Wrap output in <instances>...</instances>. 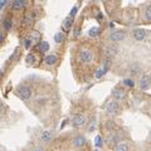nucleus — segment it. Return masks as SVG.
<instances>
[{
	"instance_id": "obj_1",
	"label": "nucleus",
	"mask_w": 151,
	"mask_h": 151,
	"mask_svg": "<svg viewBox=\"0 0 151 151\" xmlns=\"http://www.w3.org/2000/svg\"><path fill=\"white\" fill-rule=\"evenodd\" d=\"M17 94L21 100H29L31 96V90L28 86H20L17 91Z\"/></svg>"
},
{
	"instance_id": "obj_2",
	"label": "nucleus",
	"mask_w": 151,
	"mask_h": 151,
	"mask_svg": "<svg viewBox=\"0 0 151 151\" xmlns=\"http://www.w3.org/2000/svg\"><path fill=\"white\" fill-rule=\"evenodd\" d=\"M73 126L74 127H82L84 124H86V116L82 115V113H80V115H76L73 117Z\"/></svg>"
},
{
	"instance_id": "obj_3",
	"label": "nucleus",
	"mask_w": 151,
	"mask_h": 151,
	"mask_svg": "<svg viewBox=\"0 0 151 151\" xmlns=\"http://www.w3.org/2000/svg\"><path fill=\"white\" fill-rule=\"evenodd\" d=\"M117 110H118V103L116 102V101H110V102L107 103L106 112L108 113V115H115V113L117 112Z\"/></svg>"
},
{
	"instance_id": "obj_4",
	"label": "nucleus",
	"mask_w": 151,
	"mask_h": 151,
	"mask_svg": "<svg viewBox=\"0 0 151 151\" xmlns=\"http://www.w3.org/2000/svg\"><path fill=\"white\" fill-rule=\"evenodd\" d=\"M118 53V45L117 43H113V44H110L108 47L106 48V54L110 55V57H113Z\"/></svg>"
},
{
	"instance_id": "obj_5",
	"label": "nucleus",
	"mask_w": 151,
	"mask_h": 151,
	"mask_svg": "<svg viewBox=\"0 0 151 151\" xmlns=\"http://www.w3.org/2000/svg\"><path fill=\"white\" fill-rule=\"evenodd\" d=\"M150 83H151V78H150V76H147V74H145L141 77V80H140V87H141V90H147L150 86Z\"/></svg>"
},
{
	"instance_id": "obj_6",
	"label": "nucleus",
	"mask_w": 151,
	"mask_h": 151,
	"mask_svg": "<svg viewBox=\"0 0 151 151\" xmlns=\"http://www.w3.org/2000/svg\"><path fill=\"white\" fill-rule=\"evenodd\" d=\"M80 58H81L82 62L90 63L91 61H92V53L88 52V50H82V52L80 53Z\"/></svg>"
},
{
	"instance_id": "obj_7",
	"label": "nucleus",
	"mask_w": 151,
	"mask_h": 151,
	"mask_svg": "<svg viewBox=\"0 0 151 151\" xmlns=\"http://www.w3.org/2000/svg\"><path fill=\"white\" fill-rule=\"evenodd\" d=\"M126 38V34L124 33V31H113V33L111 34V39L113 40V42H120V40H124Z\"/></svg>"
},
{
	"instance_id": "obj_8",
	"label": "nucleus",
	"mask_w": 151,
	"mask_h": 151,
	"mask_svg": "<svg viewBox=\"0 0 151 151\" xmlns=\"http://www.w3.org/2000/svg\"><path fill=\"white\" fill-rule=\"evenodd\" d=\"M86 138H84L83 136H77L73 140V146H76V147H82V146H84L86 145Z\"/></svg>"
},
{
	"instance_id": "obj_9",
	"label": "nucleus",
	"mask_w": 151,
	"mask_h": 151,
	"mask_svg": "<svg viewBox=\"0 0 151 151\" xmlns=\"http://www.w3.org/2000/svg\"><path fill=\"white\" fill-rule=\"evenodd\" d=\"M145 37H146V31L144 29H136L134 31V38L136 40H142L145 39Z\"/></svg>"
},
{
	"instance_id": "obj_10",
	"label": "nucleus",
	"mask_w": 151,
	"mask_h": 151,
	"mask_svg": "<svg viewBox=\"0 0 151 151\" xmlns=\"http://www.w3.org/2000/svg\"><path fill=\"white\" fill-rule=\"evenodd\" d=\"M73 25V19H72L71 17H68V18H65L64 20H63V24H62V28H63V30H69L71 29V27Z\"/></svg>"
},
{
	"instance_id": "obj_11",
	"label": "nucleus",
	"mask_w": 151,
	"mask_h": 151,
	"mask_svg": "<svg viewBox=\"0 0 151 151\" xmlns=\"http://www.w3.org/2000/svg\"><path fill=\"white\" fill-rule=\"evenodd\" d=\"M57 59H58L57 54H49V55H47V57H45L44 62H45V64H48V65H53V64H55Z\"/></svg>"
},
{
	"instance_id": "obj_12",
	"label": "nucleus",
	"mask_w": 151,
	"mask_h": 151,
	"mask_svg": "<svg viewBox=\"0 0 151 151\" xmlns=\"http://www.w3.org/2000/svg\"><path fill=\"white\" fill-rule=\"evenodd\" d=\"M40 140L43 141V142L48 144L50 140H52V132L50 131H43L42 135H40Z\"/></svg>"
},
{
	"instance_id": "obj_13",
	"label": "nucleus",
	"mask_w": 151,
	"mask_h": 151,
	"mask_svg": "<svg viewBox=\"0 0 151 151\" xmlns=\"http://www.w3.org/2000/svg\"><path fill=\"white\" fill-rule=\"evenodd\" d=\"M25 5H27V3L23 1V0H15V1L11 3V8L15 9V10H19V9L24 8Z\"/></svg>"
},
{
	"instance_id": "obj_14",
	"label": "nucleus",
	"mask_w": 151,
	"mask_h": 151,
	"mask_svg": "<svg viewBox=\"0 0 151 151\" xmlns=\"http://www.w3.org/2000/svg\"><path fill=\"white\" fill-rule=\"evenodd\" d=\"M34 20H35V17H34L33 14H27L24 18V25H27V27H29V25H31L34 23Z\"/></svg>"
},
{
	"instance_id": "obj_15",
	"label": "nucleus",
	"mask_w": 151,
	"mask_h": 151,
	"mask_svg": "<svg viewBox=\"0 0 151 151\" xmlns=\"http://www.w3.org/2000/svg\"><path fill=\"white\" fill-rule=\"evenodd\" d=\"M112 96L115 97V98H117V100H121V98H124L125 97V92L122 90H120V88H116V90H113Z\"/></svg>"
},
{
	"instance_id": "obj_16",
	"label": "nucleus",
	"mask_w": 151,
	"mask_h": 151,
	"mask_svg": "<svg viewBox=\"0 0 151 151\" xmlns=\"http://www.w3.org/2000/svg\"><path fill=\"white\" fill-rule=\"evenodd\" d=\"M35 61H37L35 54H33V53H29V54L27 55V58H25V63H27V64H34Z\"/></svg>"
},
{
	"instance_id": "obj_17",
	"label": "nucleus",
	"mask_w": 151,
	"mask_h": 151,
	"mask_svg": "<svg viewBox=\"0 0 151 151\" xmlns=\"http://www.w3.org/2000/svg\"><path fill=\"white\" fill-rule=\"evenodd\" d=\"M39 50L42 53L48 52V50H49V43L48 42H40V44H39Z\"/></svg>"
},
{
	"instance_id": "obj_18",
	"label": "nucleus",
	"mask_w": 151,
	"mask_h": 151,
	"mask_svg": "<svg viewBox=\"0 0 151 151\" xmlns=\"http://www.w3.org/2000/svg\"><path fill=\"white\" fill-rule=\"evenodd\" d=\"M116 151H128V145L125 142H120L116 145Z\"/></svg>"
},
{
	"instance_id": "obj_19",
	"label": "nucleus",
	"mask_w": 151,
	"mask_h": 151,
	"mask_svg": "<svg viewBox=\"0 0 151 151\" xmlns=\"http://www.w3.org/2000/svg\"><path fill=\"white\" fill-rule=\"evenodd\" d=\"M100 33H101V29L98 27H93V28H91L90 29V35L91 37H96V35H98Z\"/></svg>"
},
{
	"instance_id": "obj_20",
	"label": "nucleus",
	"mask_w": 151,
	"mask_h": 151,
	"mask_svg": "<svg viewBox=\"0 0 151 151\" xmlns=\"http://www.w3.org/2000/svg\"><path fill=\"white\" fill-rule=\"evenodd\" d=\"M30 39H31V42H39V39H40V34L38 33V31H33V33L30 34Z\"/></svg>"
},
{
	"instance_id": "obj_21",
	"label": "nucleus",
	"mask_w": 151,
	"mask_h": 151,
	"mask_svg": "<svg viewBox=\"0 0 151 151\" xmlns=\"http://www.w3.org/2000/svg\"><path fill=\"white\" fill-rule=\"evenodd\" d=\"M64 34L63 33H57L55 35H54V42L55 43H62L63 40H64Z\"/></svg>"
},
{
	"instance_id": "obj_22",
	"label": "nucleus",
	"mask_w": 151,
	"mask_h": 151,
	"mask_svg": "<svg viewBox=\"0 0 151 151\" xmlns=\"http://www.w3.org/2000/svg\"><path fill=\"white\" fill-rule=\"evenodd\" d=\"M11 25H13V20H11V19L10 18L5 19V20H4V28H5V29L9 30L11 28Z\"/></svg>"
},
{
	"instance_id": "obj_23",
	"label": "nucleus",
	"mask_w": 151,
	"mask_h": 151,
	"mask_svg": "<svg viewBox=\"0 0 151 151\" xmlns=\"http://www.w3.org/2000/svg\"><path fill=\"white\" fill-rule=\"evenodd\" d=\"M144 17H145V19H146V20H151V5L146 9V11H145Z\"/></svg>"
},
{
	"instance_id": "obj_24",
	"label": "nucleus",
	"mask_w": 151,
	"mask_h": 151,
	"mask_svg": "<svg viewBox=\"0 0 151 151\" xmlns=\"http://www.w3.org/2000/svg\"><path fill=\"white\" fill-rule=\"evenodd\" d=\"M110 65H111V61H110V59H107V61L103 63V68H102V71L105 72V73L110 69Z\"/></svg>"
},
{
	"instance_id": "obj_25",
	"label": "nucleus",
	"mask_w": 151,
	"mask_h": 151,
	"mask_svg": "<svg viewBox=\"0 0 151 151\" xmlns=\"http://www.w3.org/2000/svg\"><path fill=\"white\" fill-rule=\"evenodd\" d=\"M94 144H96L97 147H102V140H101V136H96V138H94Z\"/></svg>"
},
{
	"instance_id": "obj_26",
	"label": "nucleus",
	"mask_w": 151,
	"mask_h": 151,
	"mask_svg": "<svg viewBox=\"0 0 151 151\" xmlns=\"http://www.w3.org/2000/svg\"><path fill=\"white\" fill-rule=\"evenodd\" d=\"M31 39L30 38H27V39H24V45H25V48H30V45H31Z\"/></svg>"
},
{
	"instance_id": "obj_27",
	"label": "nucleus",
	"mask_w": 151,
	"mask_h": 151,
	"mask_svg": "<svg viewBox=\"0 0 151 151\" xmlns=\"http://www.w3.org/2000/svg\"><path fill=\"white\" fill-rule=\"evenodd\" d=\"M124 83L126 84V86H128V87H132V86H134V82H132L131 80H125Z\"/></svg>"
},
{
	"instance_id": "obj_28",
	"label": "nucleus",
	"mask_w": 151,
	"mask_h": 151,
	"mask_svg": "<svg viewBox=\"0 0 151 151\" xmlns=\"http://www.w3.org/2000/svg\"><path fill=\"white\" fill-rule=\"evenodd\" d=\"M103 74H105V72H103L102 69H100V71H97V73H96V77H97V78H101Z\"/></svg>"
},
{
	"instance_id": "obj_29",
	"label": "nucleus",
	"mask_w": 151,
	"mask_h": 151,
	"mask_svg": "<svg viewBox=\"0 0 151 151\" xmlns=\"http://www.w3.org/2000/svg\"><path fill=\"white\" fill-rule=\"evenodd\" d=\"M76 13H77V8L74 6V8L71 10V14H69V17H71L72 19H73V17H74V14H76Z\"/></svg>"
},
{
	"instance_id": "obj_30",
	"label": "nucleus",
	"mask_w": 151,
	"mask_h": 151,
	"mask_svg": "<svg viewBox=\"0 0 151 151\" xmlns=\"http://www.w3.org/2000/svg\"><path fill=\"white\" fill-rule=\"evenodd\" d=\"M107 126H108L110 130H112V128H115V127H116V125L113 124V122H107Z\"/></svg>"
},
{
	"instance_id": "obj_31",
	"label": "nucleus",
	"mask_w": 151,
	"mask_h": 151,
	"mask_svg": "<svg viewBox=\"0 0 151 151\" xmlns=\"http://www.w3.org/2000/svg\"><path fill=\"white\" fill-rule=\"evenodd\" d=\"M94 124H96V121H94V120H93V121L92 122H91V127H90V131H93V128H94Z\"/></svg>"
},
{
	"instance_id": "obj_32",
	"label": "nucleus",
	"mask_w": 151,
	"mask_h": 151,
	"mask_svg": "<svg viewBox=\"0 0 151 151\" xmlns=\"http://www.w3.org/2000/svg\"><path fill=\"white\" fill-rule=\"evenodd\" d=\"M73 35H74V37H78V35H80V29H78V28H77V29H74Z\"/></svg>"
},
{
	"instance_id": "obj_33",
	"label": "nucleus",
	"mask_w": 151,
	"mask_h": 151,
	"mask_svg": "<svg viewBox=\"0 0 151 151\" xmlns=\"http://www.w3.org/2000/svg\"><path fill=\"white\" fill-rule=\"evenodd\" d=\"M6 3H8V1H6V0H3V1H0V9H1L3 6H4V5L6 4Z\"/></svg>"
},
{
	"instance_id": "obj_34",
	"label": "nucleus",
	"mask_w": 151,
	"mask_h": 151,
	"mask_svg": "<svg viewBox=\"0 0 151 151\" xmlns=\"http://www.w3.org/2000/svg\"><path fill=\"white\" fill-rule=\"evenodd\" d=\"M5 39V35H3L1 33H0V43H3V40Z\"/></svg>"
},
{
	"instance_id": "obj_35",
	"label": "nucleus",
	"mask_w": 151,
	"mask_h": 151,
	"mask_svg": "<svg viewBox=\"0 0 151 151\" xmlns=\"http://www.w3.org/2000/svg\"><path fill=\"white\" fill-rule=\"evenodd\" d=\"M34 151H45V150H44V149H42V147H37V149L34 150Z\"/></svg>"
},
{
	"instance_id": "obj_36",
	"label": "nucleus",
	"mask_w": 151,
	"mask_h": 151,
	"mask_svg": "<svg viewBox=\"0 0 151 151\" xmlns=\"http://www.w3.org/2000/svg\"><path fill=\"white\" fill-rule=\"evenodd\" d=\"M97 151H100V150H97Z\"/></svg>"
}]
</instances>
